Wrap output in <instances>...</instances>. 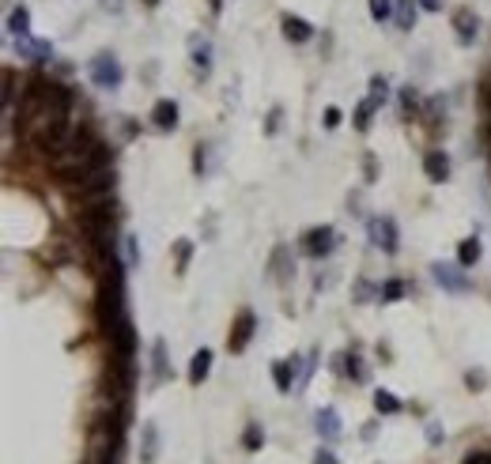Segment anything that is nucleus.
<instances>
[{
    "label": "nucleus",
    "instance_id": "nucleus-2",
    "mask_svg": "<svg viewBox=\"0 0 491 464\" xmlns=\"http://www.w3.org/2000/svg\"><path fill=\"white\" fill-rule=\"evenodd\" d=\"M122 80H125V72H122V64H117L114 53H98V57L91 61V83L95 87L114 91V87H122Z\"/></svg>",
    "mask_w": 491,
    "mask_h": 464
},
{
    "label": "nucleus",
    "instance_id": "nucleus-37",
    "mask_svg": "<svg viewBox=\"0 0 491 464\" xmlns=\"http://www.w3.org/2000/svg\"><path fill=\"white\" fill-rule=\"evenodd\" d=\"M420 8H423V12H439L442 0H420Z\"/></svg>",
    "mask_w": 491,
    "mask_h": 464
},
{
    "label": "nucleus",
    "instance_id": "nucleus-15",
    "mask_svg": "<svg viewBox=\"0 0 491 464\" xmlns=\"http://www.w3.org/2000/svg\"><path fill=\"white\" fill-rule=\"evenodd\" d=\"M8 30L16 35V42L30 38V12H27L23 4H19V8H12V16H8Z\"/></svg>",
    "mask_w": 491,
    "mask_h": 464
},
{
    "label": "nucleus",
    "instance_id": "nucleus-19",
    "mask_svg": "<svg viewBox=\"0 0 491 464\" xmlns=\"http://www.w3.org/2000/svg\"><path fill=\"white\" fill-rule=\"evenodd\" d=\"M19 53H27V57H35L42 64V61L53 57V46H49V42H30V38H23V42H19Z\"/></svg>",
    "mask_w": 491,
    "mask_h": 464
},
{
    "label": "nucleus",
    "instance_id": "nucleus-33",
    "mask_svg": "<svg viewBox=\"0 0 491 464\" xmlns=\"http://www.w3.org/2000/svg\"><path fill=\"white\" fill-rule=\"evenodd\" d=\"M427 441H431V446H439V441H442V427L439 423H427Z\"/></svg>",
    "mask_w": 491,
    "mask_h": 464
},
{
    "label": "nucleus",
    "instance_id": "nucleus-5",
    "mask_svg": "<svg viewBox=\"0 0 491 464\" xmlns=\"http://www.w3.org/2000/svg\"><path fill=\"white\" fill-rule=\"evenodd\" d=\"M431 272H434V280H439L442 291H450V295H465V291H468V275L461 272V264L434 261V264H431Z\"/></svg>",
    "mask_w": 491,
    "mask_h": 464
},
{
    "label": "nucleus",
    "instance_id": "nucleus-39",
    "mask_svg": "<svg viewBox=\"0 0 491 464\" xmlns=\"http://www.w3.org/2000/svg\"><path fill=\"white\" fill-rule=\"evenodd\" d=\"M144 4H148V8H155V4H159V0H144Z\"/></svg>",
    "mask_w": 491,
    "mask_h": 464
},
{
    "label": "nucleus",
    "instance_id": "nucleus-36",
    "mask_svg": "<svg viewBox=\"0 0 491 464\" xmlns=\"http://www.w3.org/2000/svg\"><path fill=\"white\" fill-rule=\"evenodd\" d=\"M265 129H268V132H276V129H280V106L268 114V125H265Z\"/></svg>",
    "mask_w": 491,
    "mask_h": 464
},
{
    "label": "nucleus",
    "instance_id": "nucleus-7",
    "mask_svg": "<svg viewBox=\"0 0 491 464\" xmlns=\"http://www.w3.org/2000/svg\"><path fill=\"white\" fill-rule=\"evenodd\" d=\"M254 328H257V317L249 314V309H242L238 314V321H235V328H231V336H227V351H246L249 347V340H254Z\"/></svg>",
    "mask_w": 491,
    "mask_h": 464
},
{
    "label": "nucleus",
    "instance_id": "nucleus-30",
    "mask_svg": "<svg viewBox=\"0 0 491 464\" xmlns=\"http://www.w3.org/2000/svg\"><path fill=\"white\" fill-rule=\"evenodd\" d=\"M12 98H16V76L4 72V106H12Z\"/></svg>",
    "mask_w": 491,
    "mask_h": 464
},
{
    "label": "nucleus",
    "instance_id": "nucleus-1",
    "mask_svg": "<svg viewBox=\"0 0 491 464\" xmlns=\"http://www.w3.org/2000/svg\"><path fill=\"white\" fill-rule=\"evenodd\" d=\"M72 189H76V204H80V208L110 204L114 201V170L110 167L98 170V174H91V178H83L80 185H72Z\"/></svg>",
    "mask_w": 491,
    "mask_h": 464
},
{
    "label": "nucleus",
    "instance_id": "nucleus-28",
    "mask_svg": "<svg viewBox=\"0 0 491 464\" xmlns=\"http://www.w3.org/2000/svg\"><path fill=\"white\" fill-rule=\"evenodd\" d=\"M348 374H352V381H359V385H363V381L370 378V370L363 367V359H359V355L348 359Z\"/></svg>",
    "mask_w": 491,
    "mask_h": 464
},
{
    "label": "nucleus",
    "instance_id": "nucleus-24",
    "mask_svg": "<svg viewBox=\"0 0 491 464\" xmlns=\"http://www.w3.org/2000/svg\"><path fill=\"white\" fill-rule=\"evenodd\" d=\"M412 23H416V0H397V27L412 30Z\"/></svg>",
    "mask_w": 491,
    "mask_h": 464
},
{
    "label": "nucleus",
    "instance_id": "nucleus-31",
    "mask_svg": "<svg viewBox=\"0 0 491 464\" xmlns=\"http://www.w3.org/2000/svg\"><path fill=\"white\" fill-rule=\"evenodd\" d=\"M314 464H341V460H336L333 449H318V453H314Z\"/></svg>",
    "mask_w": 491,
    "mask_h": 464
},
{
    "label": "nucleus",
    "instance_id": "nucleus-25",
    "mask_svg": "<svg viewBox=\"0 0 491 464\" xmlns=\"http://www.w3.org/2000/svg\"><path fill=\"white\" fill-rule=\"evenodd\" d=\"M389 16H393V0H370V19L374 23H386Z\"/></svg>",
    "mask_w": 491,
    "mask_h": 464
},
{
    "label": "nucleus",
    "instance_id": "nucleus-27",
    "mask_svg": "<svg viewBox=\"0 0 491 464\" xmlns=\"http://www.w3.org/2000/svg\"><path fill=\"white\" fill-rule=\"evenodd\" d=\"M416 102H420V95H416V87H401V114H412L416 109Z\"/></svg>",
    "mask_w": 491,
    "mask_h": 464
},
{
    "label": "nucleus",
    "instance_id": "nucleus-3",
    "mask_svg": "<svg viewBox=\"0 0 491 464\" xmlns=\"http://www.w3.org/2000/svg\"><path fill=\"white\" fill-rule=\"evenodd\" d=\"M386 98H389V83L381 80V76H374V80H370V95H367L363 102H359V109H355V129H359V132L370 129V114H374V109H381V102H386Z\"/></svg>",
    "mask_w": 491,
    "mask_h": 464
},
{
    "label": "nucleus",
    "instance_id": "nucleus-17",
    "mask_svg": "<svg viewBox=\"0 0 491 464\" xmlns=\"http://www.w3.org/2000/svg\"><path fill=\"white\" fill-rule=\"evenodd\" d=\"M480 253H484L480 238H476V234H473V238H465L461 246H457V264H461V268H473V264L480 261Z\"/></svg>",
    "mask_w": 491,
    "mask_h": 464
},
{
    "label": "nucleus",
    "instance_id": "nucleus-14",
    "mask_svg": "<svg viewBox=\"0 0 491 464\" xmlns=\"http://www.w3.org/2000/svg\"><path fill=\"white\" fill-rule=\"evenodd\" d=\"M212 374V347H201L189 362V385H201Z\"/></svg>",
    "mask_w": 491,
    "mask_h": 464
},
{
    "label": "nucleus",
    "instance_id": "nucleus-10",
    "mask_svg": "<svg viewBox=\"0 0 491 464\" xmlns=\"http://www.w3.org/2000/svg\"><path fill=\"white\" fill-rule=\"evenodd\" d=\"M268 268H272V280H276V283H288L291 275H295L291 249H288V246H276V249H272V261H268Z\"/></svg>",
    "mask_w": 491,
    "mask_h": 464
},
{
    "label": "nucleus",
    "instance_id": "nucleus-11",
    "mask_svg": "<svg viewBox=\"0 0 491 464\" xmlns=\"http://www.w3.org/2000/svg\"><path fill=\"white\" fill-rule=\"evenodd\" d=\"M476 27H480V19L468 12V8H461V12H454V30H457V42L461 46H473V38H476Z\"/></svg>",
    "mask_w": 491,
    "mask_h": 464
},
{
    "label": "nucleus",
    "instance_id": "nucleus-4",
    "mask_svg": "<svg viewBox=\"0 0 491 464\" xmlns=\"http://www.w3.org/2000/svg\"><path fill=\"white\" fill-rule=\"evenodd\" d=\"M367 238L370 246L381 249V253H397V223H393L389 215H374L367 223Z\"/></svg>",
    "mask_w": 491,
    "mask_h": 464
},
{
    "label": "nucleus",
    "instance_id": "nucleus-18",
    "mask_svg": "<svg viewBox=\"0 0 491 464\" xmlns=\"http://www.w3.org/2000/svg\"><path fill=\"white\" fill-rule=\"evenodd\" d=\"M272 381H276V389H280V393H291L295 367H291V362H272Z\"/></svg>",
    "mask_w": 491,
    "mask_h": 464
},
{
    "label": "nucleus",
    "instance_id": "nucleus-12",
    "mask_svg": "<svg viewBox=\"0 0 491 464\" xmlns=\"http://www.w3.org/2000/svg\"><path fill=\"white\" fill-rule=\"evenodd\" d=\"M280 27H283V38L288 42H310L314 38V27L307 23V19H299V16H283Z\"/></svg>",
    "mask_w": 491,
    "mask_h": 464
},
{
    "label": "nucleus",
    "instance_id": "nucleus-6",
    "mask_svg": "<svg viewBox=\"0 0 491 464\" xmlns=\"http://www.w3.org/2000/svg\"><path fill=\"white\" fill-rule=\"evenodd\" d=\"M336 249V230L333 227H314L302 234V253L307 257H329V253Z\"/></svg>",
    "mask_w": 491,
    "mask_h": 464
},
{
    "label": "nucleus",
    "instance_id": "nucleus-16",
    "mask_svg": "<svg viewBox=\"0 0 491 464\" xmlns=\"http://www.w3.org/2000/svg\"><path fill=\"white\" fill-rule=\"evenodd\" d=\"M193 69L201 76L212 72V46H208V38H193Z\"/></svg>",
    "mask_w": 491,
    "mask_h": 464
},
{
    "label": "nucleus",
    "instance_id": "nucleus-38",
    "mask_svg": "<svg viewBox=\"0 0 491 464\" xmlns=\"http://www.w3.org/2000/svg\"><path fill=\"white\" fill-rule=\"evenodd\" d=\"M484 102H487V109H491V83H484Z\"/></svg>",
    "mask_w": 491,
    "mask_h": 464
},
{
    "label": "nucleus",
    "instance_id": "nucleus-21",
    "mask_svg": "<svg viewBox=\"0 0 491 464\" xmlns=\"http://www.w3.org/2000/svg\"><path fill=\"white\" fill-rule=\"evenodd\" d=\"M242 446H246V453H261V446H265V430H261V423H246Z\"/></svg>",
    "mask_w": 491,
    "mask_h": 464
},
{
    "label": "nucleus",
    "instance_id": "nucleus-13",
    "mask_svg": "<svg viewBox=\"0 0 491 464\" xmlns=\"http://www.w3.org/2000/svg\"><path fill=\"white\" fill-rule=\"evenodd\" d=\"M341 415H336V408H321L318 412V434L325 438V441H336L341 438Z\"/></svg>",
    "mask_w": 491,
    "mask_h": 464
},
{
    "label": "nucleus",
    "instance_id": "nucleus-9",
    "mask_svg": "<svg viewBox=\"0 0 491 464\" xmlns=\"http://www.w3.org/2000/svg\"><path fill=\"white\" fill-rule=\"evenodd\" d=\"M423 174H427L434 185H442L446 178H450V155L446 151H427L423 155Z\"/></svg>",
    "mask_w": 491,
    "mask_h": 464
},
{
    "label": "nucleus",
    "instance_id": "nucleus-8",
    "mask_svg": "<svg viewBox=\"0 0 491 464\" xmlns=\"http://www.w3.org/2000/svg\"><path fill=\"white\" fill-rule=\"evenodd\" d=\"M151 125H155L159 132L178 129V102H174V98H159V102L151 106Z\"/></svg>",
    "mask_w": 491,
    "mask_h": 464
},
{
    "label": "nucleus",
    "instance_id": "nucleus-20",
    "mask_svg": "<svg viewBox=\"0 0 491 464\" xmlns=\"http://www.w3.org/2000/svg\"><path fill=\"white\" fill-rule=\"evenodd\" d=\"M155 457H159V430L155 427H144V453H140V460L144 464H155Z\"/></svg>",
    "mask_w": 491,
    "mask_h": 464
},
{
    "label": "nucleus",
    "instance_id": "nucleus-23",
    "mask_svg": "<svg viewBox=\"0 0 491 464\" xmlns=\"http://www.w3.org/2000/svg\"><path fill=\"white\" fill-rule=\"evenodd\" d=\"M374 408H378V415H397L401 412V400L389 389H378L374 393Z\"/></svg>",
    "mask_w": 491,
    "mask_h": 464
},
{
    "label": "nucleus",
    "instance_id": "nucleus-34",
    "mask_svg": "<svg viewBox=\"0 0 491 464\" xmlns=\"http://www.w3.org/2000/svg\"><path fill=\"white\" fill-rule=\"evenodd\" d=\"M461 464H491V453H468Z\"/></svg>",
    "mask_w": 491,
    "mask_h": 464
},
{
    "label": "nucleus",
    "instance_id": "nucleus-35",
    "mask_svg": "<svg viewBox=\"0 0 491 464\" xmlns=\"http://www.w3.org/2000/svg\"><path fill=\"white\" fill-rule=\"evenodd\" d=\"M465 381H468V389H480V385H484V374H473V370H468Z\"/></svg>",
    "mask_w": 491,
    "mask_h": 464
},
{
    "label": "nucleus",
    "instance_id": "nucleus-22",
    "mask_svg": "<svg viewBox=\"0 0 491 464\" xmlns=\"http://www.w3.org/2000/svg\"><path fill=\"white\" fill-rule=\"evenodd\" d=\"M151 355H155V385H159V381H167V378H170V367H167V344H162V340H155V344H151Z\"/></svg>",
    "mask_w": 491,
    "mask_h": 464
},
{
    "label": "nucleus",
    "instance_id": "nucleus-32",
    "mask_svg": "<svg viewBox=\"0 0 491 464\" xmlns=\"http://www.w3.org/2000/svg\"><path fill=\"white\" fill-rule=\"evenodd\" d=\"M336 125H341V109L329 106V109H325V129H336Z\"/></svg>",
    "mask_w": 491,
    "mask_h": 464
},
{
    "label": "nucleus",
    "instance_id": "nucleus-29",
    "mask_svg": "<svg viewBox=\"0 0 491 464\" xmlns=\"http://www.w3.org/2000/svg\"><path fill=\"white\" fill-rule=\"evenodd\" d=\"M189 253H193V242H178V275L185 272V268H189Z\"/></svg>",
    "mask_w": 491,
    "mask_h": 464
},
{
    "label": "nucleus",
    "instance_id": "nucleus-26",
    "mask_svg": "<svg viewBox=\"0 0 491 464\" xmlns=\"http://www.w3.org/2000/svg\"><path fill=\"white\" fill-rule=\"evenodd\" d=\"M401 295H405V283H401V280H389V283L378 291V298H381V302H397Z\"/></svg>",
    "mask_w": 491,
    "mask_h": 464
}]
</instances>
